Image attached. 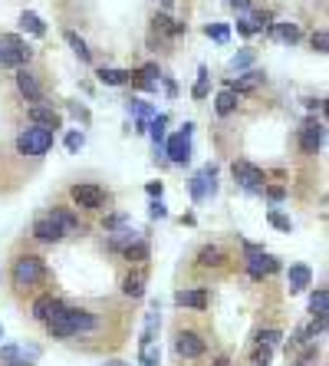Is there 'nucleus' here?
I'll list each match as a JSON object with an SVG mask.
<instances>
[{
    "label": "nucleus",
    "mask_w": 329,
    "mask_h": 366,
    "mask_svg": "<svg viewBox=\"0 0 329 366\" xmlns=\"http://www.w3.org/2000/svg\"><path fill=\"white\" fill-rule=\"evenodd\" d=\"M20 27H23V30H30L33 37H46V23L33 14V10H23V14H20Z\"/></svg>",
    "instance_id": "obj_30"
},
{
    "label": "nucleus",
    "mask_w": 329,
    "mask_h": 366,
    "mask_svg": "<svg viewBox=\"0 0 329 366\" xmlns=\"http://www.w3.org/2000/svg\"><path fill=\"white\" fill-rule=\"evenodd\" d=\"M270 33H273V37H280L284 43H299V37H303L297 23H273Z\"/></svg>",
    "instance_id": "obj_29"
},
{
    "label": "nucleus",
    "mask_w": 329,
    "mask_h": 366,
    "mask_svg": "<svg viewBox=\"0 0 329 366\" xmlns=\"http://www.w3.org/2000/svg\"><path fill=\"white\" fill-rule=\"evenodd\" d=\"M70 109H73V116H79V119H83V122H89V112H86V109L79 106V103H73V106H70Z\"/></svg>",
    "instance_id": "obj_47"
},
{
    "label": "nucleus",
    "mask_w": 329,
    "mask_h": 366,
    "mask_svg": "<svg viewBox=\"0 0 329 366\" xmlns=\"http://www.w3.org/2000/svg\"><path fill=\"white\" fill-rule=\"evenodd\" d=\"M33 50L20 37H10L3 33L0 37V66H14V70H23V63H30Z\"/></svg>",
    "instance_id": "obj_10"
},
{
    "label": "nucleus",
    "mask_w": 329,
    "mask_h": 366,
    "mask_svg": "<svg viewBox=\"0 0 329 366\" xmlns=\"http://www.w3.org/2000/svg\"><path fill=\"white\" fill-rule=\"evenodd\" d=\"M191 122H184V129L175 132L171 139H164V155L175 162V165H184L188 159H191Z\"/></svg>",
    "instance_id": "obj_13"
},
{
    "label": "nucleus",
    "mask_w": 329,
    "mask_h": 366,
    "mask_svg": "<svg viewBox=\"0 0 329 366\" xmlns=\"http://www.w3.org/2000/svg\"><path fill=\"white\" fill-rule=\"evenodd\" d=\"M264 195H267L270 205H280V201H284L290 192H286L284 185H264Z\"/></svg>",
    "instance_id": "obj_36"
},
{
    "label": "nucleus",
    "mask_w": 329,
    "mask_h": 366,
    "mask_svg": "<svg viewBox=\"0 0 329 366\" xmlns=\"http://www.w3.org/2000/svg\"><path fill=\"white\" fill-rule=\"evenodd\" d=\"M273 363V347H264V343H251V353H247V366H270Z\"/></svg>",
    "instance_id": "obj_25"
},
{
    "label": "nucleus",
    "mask_w": 329,
    "mask_h": 366,
    "mask_svg": "<svg viewBox=\"0 0 329 366\" xmlns=\"http://www.w3.org/2000/svg\"><path fill=\"white\" fill-rule=\"evenodd\" d=\"M96 77H99L103 86H125V83H129V70H112V66H103Z\"/></svg>",
    "instance_id": "obj_26"
},
{
    "label": "nucleus",
    "mask_w": 329,
    "mask_h": 366,
    "mask_svg": "<svg viewBox=\"0 0 329 366\" xmlns=\"http://www.w3.org/2000/svg\"><path fill=\"white\" fill-rule=\"evenodd\" d=\"M0 366H7V363H0Z\"/></svg>",
    "instance_id": "obj_52"
},
{
    "label": "nucleus",
    "mask_w": 329,
    "mask_h": 366,
    "mask_svg": "<svg viewBox=\"0 0 329 366\" xmlns=\"http://www.w3.org/2000/svg\"><path fill=\"white\" fill-rule=\"evenodd\" d=\"M129 225V214L125 212H116V214H105L103 218V231L109 234V231H116V228H125Z\"/></svg>",
    "instance_id": "obj_35"
},
{
    "label": "nucleus",
    "mask_w": 329,
    "mask_h": 366,
    "mask_svg": "<svg viewBox=\"0 0 329 366\" xmlns=\"http://www.w3.org/2000/svg\"><path fill=\"white\" fill-rule=\"evenodd\" d=\"M214 350V336L208 330H201L195 323L178 321L171 327V356L178 366H195L201 360H208V353Z\"/></svg>",
    "instance_id": "obj_3"
},
{
    "label": "nucleus",
    "mask_w": 329,
    "mask_h": 366,
    "mask_svg": "<svg viewBox=\"0 0 329 366\" xmlns=\"http://www.w3.org/2000/svg\"><path fill=\"white\" fill-rule=\"evenodd\" d=\"M138 238H142V234H138L132 225L116 228V231H109V234H105V251H109V254H119V258H122V251H125L129 244H135Z\"/></svg>",
    "instance_id": "obj_18"
},
{
    "label": "nucleus",
    "mask_w": 329,
    "mask_h": 366,
    "mask_svg": "<svg viewBox=\"0 0 329 366\" xmlns=\"http://www.w3.org/2000/svg\"><path fill=\"white\" fill-rule=\"evenodd\" d=\"M17 86L27 96V103H33V106L43 103V90H40V83H36V77H33L30 70H17Z\"/></svg>",
    "instance_id": "obj_22"
},
{
    "label": "nucleus",
    "mask_w": 329,
    "mask_h": 366,
    "mask_svg": "<svg viewBox=\"0 0 329 366\" xmlns=\"http://www.w3.org/2000/svg\"><path fill=\"white\" fill-rule=\"evenodd\" d=\"M171 7H175V0H162V14H168Z\"/></svg>",
    "instance_id": "obj_48"
},
{
    "label": "nucleus",
    "mask_w": 329,
    "mask_h": 366,
    "mask_svg": "<svg viewBox=\"0 0 329 366\" xmlns=\"http://www.w3.org/2000/svg\"><path fill=\"white\" fill-rule=\"evenodd\" d=\"M105 366H129V363H122V360H109Z\"/></svg>",
    "instance_id": "obj_49"
},
{
    "label": "nucleus",
    "mask_w": 329,
    "mask_h": 366,
    "mask_svg": "<svg viewBox=\"0 0 329 366\" xmlns=\"http://www.w3.org/2000/svg\"><path fill=\"white\" fill-rule=\"evenodd\" d=\"M145 192H149L151 199H162V192H164V185H162V182H149V185H145Z\"/></svg>",
    "instance_id": "obj_45"
},
{
    "label": "nucleus",
    "mask_w": 329,
    "mask_h": 366,
    "mask_svg": "<svg viewBox=\"0 0 329 366\" xmlns=\"http://www.w3.org/2000/svg\"><path fill=\"white\" fill-rule=\"evenodd\" d=\"M290 366H313V363H299V360H290Z\"/></svg>",
    "instance_id": "obj_50"
},
{
    "label": "nucleus",
    "mask_w": 329,
    "mask_h": 366,
    "mask_svg": "<svg viewBox=\"0 0 329 366\" xmlns=\"http://www.w3.org/2000/svg\"><path fill=\"white\" fill-rule=\"evenodd\" d=\"M46 214H50V218L60 225L66 238H83V234H86V225H83L79 212H76V208H70V205H53V208H46Z\"/></svg>",
    "instance_id": "obj_12"
},
{
    "label": "nucleus",
    "mask_w": 329,
    "mask_h": 366,
    "mask_svg": "<svg viewBox=\"0 0 329 366\" xmlns=\"http://www.w3.org/2000/svg\"><path fill=\"white\" fill-rule=\"evenodd\" d=\"M50 264H46L43 254H36V251H23V254H14L10 261V290H14L17 297H23V294H40V290L50 284Z\"/></svg>",
    "instance_id": "obj_2"
},
{
    "label": "nucleus",
    "mask_w": 329,
    "mask_h": 366,
    "mask_svg": "<svg viewBox=\"0 0 329 366\" xmlns=\"http://www.w3.org/2000/svg\"><path fill=\"white\" fill-rule=\"evenodd\" d=\"M240 264L251 281H267V277L280 274V258H273L264 251V244H254V241H240Z\"/></svg>",
    "instance_id": "obj_5"
},
{
    "label": "nucleus",
    "mask_w": 329,
    "mask_h": 366,
    "mask_svg": "<svg viewBox=\"0 0 329 366\" xmlns=\"http://www.w3.org/2000/svg\"><path fill=\"white\" fill-rule=\"evenodd\" d=\"M125 106H129V112H132L138 122H149V119H155V116H158V112H155V106L142 103V99H135V96L129 99V103H125Z\"/></svg>",
    "instance_id": "obj_31"
},
{
    "label": "nucleus",
    "mask_w": 329,
    "mask_h": 366,
    "mask_svg": "<svg viewBox=\"0 0 329 366\" xmlns=\"http://www.w3.org/2000/svg\"><path fill=\"white\" fill-rule=\"evenodd\" d=\"M231 7L240 10V14H251V0H231Z\"/></svg>",
    "instance_id": "obj_46"
},
{
    "label": "nucleus",
    "mask_w": 329,
    "mask_h": 366,
    "mask_svg": "<svg viewBox=\"0 0 329 366\" xmlns=\"http://www.w3.org/2000/svg\"><path fill=\"white\" fill-rule=\"evenodd\" d=\"M63 307H66V297L53 294V290H40V294H33V301H30V321L43 327L53 317H60Z\"/></svg>",
    "instance_id": "obj_8"
},
{
    "label": "nucleus",
    "mask_w": 329,
    "mask_h": 366,
    "mask_svg": "<svg viewBox=\"0 0 329 366\" xmlns=\"http://www.w3.org/2000/svg\"><path fill=\"white\" fill-rule=\"evenodd\" d=\"M145 287H149V264L142 267H125V274L119 281V290L125 301H142L145 297Z\"/></svg>",
    "instance_id": "obj_11"
},
{
    "label": "nucleus",
    "mask_w": 329,
    "mask_h": 366,
    "mask_svg": "<svg viewBox=\"0 0 329 366\" xmlns=\"http://www.w3.org/2000/svg\"><path fill=\"white\" fill-rule=\"evenodd\" d=\"M122 261L129 264V267H142V264H149L151 261V244H149V238L142 234L135 244H129L125 251H122Z\"/></svg>",
    "instance_id": "obj_21"
},
{
    "label": "nucleus",
    "mask_w": 329,
    "mask_h": 366,
    "mask_svg": "<svg viewBox=\"0 0 329 366\" xmlns=\"http://www.w3.org/2000/svg\"><path fill=\"white\" fill-rule=\"evenodd\" d=\"M83 142H86L83 132H70V136H66V149H70V152H79V149H83Z\"/></svg>",
    "instance_id": "obj_42"
},
{
    "label": "nucleus",
    "mask_w": 329,
    "mask_h": 366,
    "mask_svg": "<svg viewBox=\"0 0 329 366\" xmlns=\"http://www.w3.org/2000/svg\"><path fill=\"white\" fill-rule=\"evenodd\" d=\"M30 238L33 241H40V244H63L66 241V234H63V228L50 218V214H36L33 218V225H30Z\"/></svg>",
    "instance_id": "obj_14"
},
{
    "label": "nucleus",
    "mask_w": 329,
    "mask_h": 366,
    "mask_svg": "<svg viewBox=\"0 0 329 366\" xmlns=\"http://www.w3.org/2000/svg\"><path fill=\"white\" fill-rule=\"evenodd\" d=\"M251 63H254V53H251V50H240L237 57L231 60V66H234V70H244V66H251Z\"/></svg>",
    "instance_id": "obj_40"
},
{
    "label": "nucleus",
    "mask_w": 329,
    "mask_h": 366,
    "mask_svg": "<svg viewBox=\"0 0 329 366\" xmlns=\"http://www.w3.org/2000/svg\"><path fill=\"white\" fill-rule=\"evenodd\" d=\"M149 214L151 218H164L168 214V208L162 205V199H151V205H149Z\"/></svg>",
    "instance_id": "obj_43"
},
{
    "label": "nucleus",
    "mask_w": 329,
    "mask_h": 366,
    "mask_svg": "<svg viewBox=\"0 0 329 366\" xmlns=\"http://www.w3.org/2000/svg\"><path fill=\"white\" fill-rule=\"evenodd\" d=\"M204 33H208L211 40H217V43H227V37H231L224 23H208V27H204Z\"/></svg>",
    "instance_id": "obj_39"
},
{
    "label": "nucleus",
    "mask_w": 329,
    "mask_h": 366,
    "mask_svg": "<svg viewBox=\"0 0 329 366\" xmlns=\"http://www.w3.org/2000/svg\"><path fill=\"white\" fill-rule=\"evenodd\" d=\"M53 142H56V132L40 129V125H30V129H23V132L17 136V152L30 155V159H40V155H46L53 149Z\"/></svg>",
    "instance_id": "obj_7"
},
{
    "label": "nucleus",
    "mask_w": 329,
    "mask_h": 366,
    "mask_svg": "<svg viewBox=\"0 0 329 366\" xmlns=\"http://www.w3.org/2000/svg\"><path fill=\"white\" fill-rule=\"evenodd\" d=\"M50 340L70 343L83 353H116L129 336V317L112 304H70L60 317L43 323Z\"/></svg>",
    "instance_id": "obj_1"
},
{
    "label": "nucleus",
    "mask_w": 329,
    "mask_h": 366,
    "mask_svg": "<svg viewBox=\"0 0 329 366\" xmlns=\"http://www.w3.org/2000/svg\"><path fill=\"white\" fill-rule=\"evenodd\" d=\"M158 363H162L158 343H151V347H142V350H138V366H158Z\"/></svg>",
    "instance_id": "obj_34"
},
{
    "label": "nucleus",
    "mask_w": 329,
    "mask_h": 366,
    "mask_svg": "<svg viewBox=\"0 0 329 366\" xmlns=\"http://www.w3.org/2000/svg\"><path fill=\"white\" fill-rule=\"evenodd\" d=\"M191 96H195V99H204V96H208V70H204V66L198 70V83H195V90H191Z\"/></svg>",
    "instance_id": "obj_38"
},
{
    "label": "nucleus",
    "mask_w": 329,
    "mask_h": 366,
    "mask_svg": "<svg viewBox=\"0 0 329 366\" xmlns=\"http://www.w3.org/2000/svg\"><path fill=\"white\" fill-rule=\"evenodd\" d=\"M234 258L231 254V247H227L224 241H204L195 247V254H191V271H198V274H224V271H231L234 267Z\"/></svg>",
    "instance_id": "obj_4"
},
{
    "label": "nucleus",
    "mask_w": 329,
    "mask_h": 366,
    "mask_svg": "<svg viewBox=\"0 0 329 366\" xmlns=\"http://www.w3.org/2000/svg\"><path fill=\"white\" fill-rule=\"evenodd\" d=\"M323 139H326V125L319 119H306L303 129H299V149L303 155H316L323 149Z\"/></svg>",
    "instance_id": "obj_16"
},
{
    "label": "nucleus",
    "mask_w": 329,
    "mask_h": 366,
    "mask_svg": "<svg viewBox=\"0 0 329 366\" xmlns=\"http://www.w3.org/2000/svg\"><path fill=\"white\" fill-rule=\"evenodd\" d=\"M280 340H284V330H280V327H264V330L254 334V343H264V347H277Z\"/></svg>",
    "instance_id": "obj_33"
},
{
    "label": "nucleus",
    "mask_w": 329,
    "mask_h": 366,
    "mask_svg": "<svg viewBox=\"0 0 329 366\" xmlns=\"http://www.w3.org/2000/svg\"><path fill=\"white\" fill-rule=\"evenodd\" d=\"M0 336H3V327H0Z\"/></svg>",
    "instance_id": "obj_51"
},
{
    "label": "nucleus",
    "mask_w": 329,
    "mask_h": 366,
    "mask_svg": "<svg viewBox=\"0 0 329 366\" xmlns=\"http://www.w3.org/2000/svg\"><path fill=\"white\" fill-rule=\"evenodd\" d=\"M214 179H217V168H214V165H208L204 172H198L195 179H191V199L204 201L208 195H214V188H217V185H214Z\"/></svg>",
    "instance_id": "obj_19"
},
{
    "label": "nucleus",
    "mask_w": 329,
    "mask_h": 366,
    "mask_svg": "<svg viewBox=\"0 0 329 366\" xmlns=\"http://www.w3.org/2000/svg\"><path fill=\"white\" fill-rule=\"evenodd\" d=\"M66 43L73 46V53H76V57H79L83 63H89V60H92V53H89V46H86V40H83V37H79L76 30H66Z\"/></svg>",
    "instance_id": "obj_32"
},
{
    "label": "nucleus",
    "mask_w": 329,
    "mask_h": 366,
    "mask_svg": "<svg viewBox=\"0 0 329 366\" xmlns=\"http://www.w3.org/2000/svg\"><path fill=\"white\" fill-rule=\"evenodd\" d=\"M70 201H73L76 212L103 214V212H109L112 195H109V188L99 182H73L70 185Z\"/></svg>",
    "instance_id": "obj_6"
},
{
    "label": "nucleus",
    "mask_w": 329,
    "mask_h": 366,
    "mask_svg": "<svg viewBox=\"0 0 329 366\" xmlns=\"http://www.w3.org/2000/svg\"><path fill=\"white\" fill-rule=\"evenodd\" d=\"M231 172H234V182L244 188V192H264V185H267V175H264V168H257L254 162H247V159H234L231 162Z\"/></svg>",
    "instance_id": "obj_9"
},
{
    "label": "nucleus",
    "mask_w": 329,
    "mask_h": 366,
    "mask_svg": "<svg viewBox=\"0 0 329 366\" xmlns=\"http://www.w3.org/2000/svg\"><path fill=\"white\" fill-rule=\"evenodd\" d=\"M270 225H273V228H280V231H286V234H290V231H293V221H290V218H286V214H280L277 212V208H270Z\"/></svg>",
    "instance_id": "obj_37"
},
{
    "label": "nucleus",
    "mask_w": 329,
    "mask_h": 366,
    "mask_svg": "<svg viewBox=\"0 0 329 366\" xmlns=\"http://www.w3.org/2000/svg\"><path fill=\"white\" fill-rule=\"evenodd\" d=\"M158 314H162V304L155 301V304H151V310L145 314V323H142V340H138V350H142V347H151V343H158V327H162V317H158Z\"/></svg>",
    "instance_id": "obj_20"
},
{
    "label": "nucleus",
    "mask_w": 329,
    "mask_h": 366,
    "mask_svg": "<svg viewBox=\"0 0 329 366\" xmlns=\"http://www.w3.org/2000/svg\"><path fill=\"white\" fill-rule=\"evenodd\" d=\"M30 122L33 125H40V129H50V132H56L63 125V119H60V112L56 109H50V106H30Z\"/></svg>",
    "instance_id": "obj_23"
},
{
    "label": "nucleus",
    "mask_w": 329,
    "mask_h": 366,
    "mask_svg": "<svg viewBox=\"0 0 329 366\" xmlns=\"http://www.w3.org/2000/svg\"><path fill=\"white\" fill-rule=\"evenodd\" d=\"M286 284H290V294H299V290H306L313 284V271H310V264H290V271H286Z\"/></svg>",
    "instance_id": "obj_24"
},
{
    "label": "nucleus",
    "mask_w": 329,
    "mask_h": 366,
    "mask_svg": "<svg viewBox=\"0 0 329 366\" xmlns=\"http://www.w3.org/2000/svg\"><path fill=\"white\" fill-rule=\"evenodd\" d=\"M237 103H240L237 92L224 90V92H217V103H214V109H217V116H231V112L237 109Z\"/></svg>",
    "instance_id": "obj_28"
},
{
    "label": "nucleus",
    "mask_w": 329,
    "mask_h": 366,
    "mask_svg": "<svg viewBox=\"0 0 329 366\" xmlns=\"http://www.w3.org/2000/svg\"><path fill=\"white\" fill-rule=\"evenodd\" d=\"M175 307L204 314V310L211 307V290L208 287H178L175 290Z\"/></svg>",
    "instance_id": "obj_15"
},
{
    "label": "nucleus",
    "mask_w": 329,
    "mask_h": 366,
    "mask_svg": "<svg viewBox=\"0 0 329 366\" xmlns=\"http://www.w3.org/2000/svg\"><path fill=\"white\" fill-rule=\"evenodd\" d=\"M151 23H155V30H171V17L168 14H155Z\"/></svg>",
    "instance_id": "obj_44"
},
{
    "label": "nucleus",
    "mask_w": 329,
    "mask_h": 366,
    "mask_svg": "<svg viewBox=\"0 0 329 366\" xmlns=\"http://www.w3.org/2000/svg\"><path fill=\"white\" fill-rule=\"evenodd\" d=\"M36 360H40V347H27V343L0 347V363L7 366H33Z\"/></svg>",
    "instance_id": "obj_17"
},
{
    "label": "nucleus",
    "mask_w": 329,
    "mask_h": 366,
    "mask_svg": "<svg viewBox=\"0 0 329 366\" xmlns=\"http://www.w3.org/2000/svg\"><path fill=\"white\" fill-rule=\"evenodd\" d=\"M310 43H313L316 53H326V50H329V37H326V30L313 33V40H310Z\"/></svg>",
    "instance_id": "obj_41"
},
{
    "label": "nucleus",
    "mask_w": 329,
    "mask_h": 366,
    "mask_svg": "<svg viewBox=\"0 0 329 366\" xmlns=\"http://www.w3.org/2000/svg\"><path fill=\"white\" fill-rule=\"evenodd\" d=\"M310 314H313V317H326L329 314V290L326 287L313 290V297H310Z\"/></svg>",
    "instance_id": "obj_27"
}]
</instances>
